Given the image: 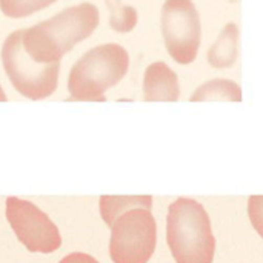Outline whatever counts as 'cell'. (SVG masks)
<instances>
[{"label": "cell", "instance_id": "obj_7", "mask_svg": "<svg viewBox=\"0 0 263 263\" xmlns=\"http://www.w3.org/2000/svg\"><path fill=\"white\" fill-rule=\"evenodd\" d=\"M6 219L28 251L48 254L60 248L62 237L59 228L34 203L18 197H8Z\"/></svg>", "mask_w": 263, "mask_h": 263}, {"label": "cell", "instance_id": "obj_6", "mask_svg": "<svg viewBox=\"0 0 263 263\" xmlns=\"http://www.w3.org/2000/svg\"><path fill=\"white\" fill-rule=\"evenodd\" d=\"M162 34L170 55L180 65L196 60L200 46V17L193 0H166L162 8Z\"/></svg>", "mask_w": 263, "mask_h": 263}, {"label": "cell", "instance_id": "obj_8", "mask_svg": "<svg viewBox=\"0 0 263 263\" xmlns=\"http://www.w3.org/2000/svg\"><path fill=\"white\" fill-rule=\"evenodd\" d=\"M143 96L146 102H177L180 96L177 74L163 62L151 63L143 77Z\"/></svg>", "mask_w": 263, "mask_h": 263}, {"label": "cell", "instance_id": "obj_9", "mask_svg": "<svg viewBox=\"0 0 263 263\" xmlns=\"http://www.w3.org/2000/svg\"><path fill=\"white\" fill-rule=\"evenodd\" d=\"M239 55V28L228 23L208 51V62L213 68H231Z\"/></svg>", "mask_w": 263, "mask_h": 263}, {"label": "cell", "instance_id": "obj_12", "mask_svg": "<svg viewBox=\"0 0 263 263\" xmlns=\"http://www.w3.org/2000/svg\"><path fill=\"white\" fill-rule=\"evenodd\" d=\"M109 9V25L117 32H129L137 25V11L120 0H106Z\"/></svg>", "mask_w": 263, "mask_h": 263}, {"label": "cell", "instance_id": "obj_11", "mask_svg": "<svg viewBox=\"0 0 263 263\" xmlns=\"http://www.w3.org/2000/svg\"><path fill=\"white\" fill-rule=\"evenodd\" d=\"M210 100L242 102V89L234 80H228V79L208 80L193 92L191 102H210Z\"/></svg>", "mask_w": 263, "mask_h": 263}, {"label": "cell", "instance_id": "obj_5", "mask_svg": "<svg viewBox=\"0 0 263 263\" xmlns=\"http://www.w3.org/2000/svg\"><path fill=\"white\" fill-rule=\"evenodd\" d=\"M157 243V223L146 208H133L111 225L109 256L114 263H148Z\"/></svg>", "mask_w": 263, "mask_h": 263}, {"label": "cell", "instance_id": "obj_13", "mask_svg": "<svg viewBox=\"0 0 263 263\" xmlns=\"http://www.w3.org/2000/svg\"><path fill=\"white\" fill-rule=\"evenodd\" d=\"M54 2L57 0H0V9L8 17L22 18L48 8Z\"/></svg>", "mask_w": 263, "mask_h": 263}, {"label": "cell", "instance_id": "obj_2", "mask_svg": "<svg viewBox=\"0 0 263 263\" xmlns=\"http://www.w3.org/2000/svg\"><path fill=\"white\" fill-rule=\"evenodd\" d=\"M166 243L176 263H213L216 237L210 216L197 200L180 197L170 205Z\"/></svg>", "mask_w": 263, "mask_h": 263}, {"label": "cell", "instance_id": "obj_1", "mask_svg": "<svg viewBox=\"0 0 263 263\" xmlns=\"http://www.w3.org/2000/svg\"><path fill=\"white\" fill-rule=\"evenodd\" d=\"M99 9L92 3H80L57 15L23 29V45L39 63H54L77 43L88 39L99 25Z\"/></svg>", "mask_w": 263, "mask_h": 263}, {"label": "cell", "instance_id": "obj_4", "mask_svg": "<svg viewBox=\"0 0 263 263\" xmlns=\"http://www.w3.org/2000/svg\"><path fill=\"white\" fill-rule=\"evenodd\" d=\"M2 62L8 79L22 96L31 100H42L55 91L60 62H35L25 49L23 29L6 37L2 48Z\"/></svg>", "mask_w": 263, "mask_h": 263}, {"label": "cell", "instance_id": "obj_10", "mask_svg": "<svg viewBox=\"0 0 263 263\" xmlns=\"http://www.w3.org/2000/svg\"><path fill=\"white\" fill-rule=\"evenodd\" d=\"M100 216L103 222L111 228L119 216L133 210V208H153L151 196H102L100 202Z\"/></svg>", "mask_w": 263, "mask_h": 263}, {"label": "cell", "instance_id": "obj_15", "mask_svg": "<svg viewBox=\"0 0 263 263\" xmlns=\"http://www.w3.org/2000/svg\"><path fill=\"white\" fill-rule=\"evenodd\" d=\"M59 263H99L92 256L85 253H71L66 257H63Z\"/></svg>", "mask_w": 263, "mask_h": 263}, {"label": "cell", "instance_id": "obj_16", "mask_svg": "<svg viewBox=\"0 0 263 263\" xmlns=\"http://www.w3.org/2000/svg\"><path fill=\"white\" fill-rule=\"evenodd\" d=\"M0 102H6V94H5V91L2 89V86H0Z\"/></svg>", "mask_w": 263, "mask_h": 263}, {"label": "cell", "instance_id": "obj_14", "mask_svg": "<svg viewBox=\"0 0 263 263\" xmlns=\"http://www.w3.org/2000/svg\"><path fill=\"white\" fill-rule=\"evenodd\" d=\"M248 216L257 234L263 237V196H251L248 199Z\"/></svg>", "mask_w": 263, "mask_h": 263}, {"label": "cell", "instance_id": "obj_3", "mask_svg": "<svg viewBox=\"0 0 263 263\" xmlns=\"http://www.w3.org/2000/svg\"><path fill=\"white\" fill-rule=\"evenodd\" d=\"M128 68L129 55L117 43H106L89 49L69 71V100L105 102V92L126 76Z\"/></svg>", "mask_w": 263, "mask_h": 263}]
</instances>
